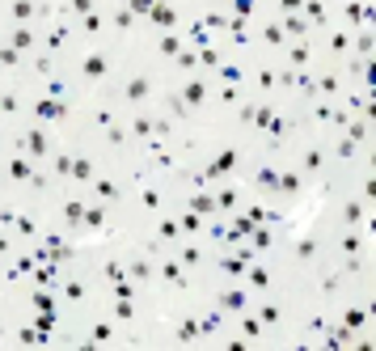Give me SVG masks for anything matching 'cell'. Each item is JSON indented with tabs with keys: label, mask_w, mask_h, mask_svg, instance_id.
Returning <instances> with one entry per match:
<instances>
[{
	"label": "cell",
	"mask_w": 376,
	"mask_h": 351,
	"mask_svg": "<svg viewBox=\"0 0 376 351\" xmlns=\"http://www.w3.org/2000/svg\"><path fill=\"white\" fill-rule=\"evenodd\" d=\"M224 305H229V309H245V292H229Z\"/></svg>",
	"instance_id": "cell-3"
},
{
	"label": "cell",
	"mask_w": 376,
	"mask_h": 351,
	"mask_svg": "<svg viewBox=\"0 0 376 351\" xmlns=\"http://www.w3.org/2000/svg\"><path fill=\"white\" fill-rule=\"evenodd\" d=\"M26 148H30V152H38V157H42V152H47V140H42L38 131H30V136H26Z\"/></svg>",
	"instance_id": "cell-2"
},
{
	"label": "cell",
	"mask_w": 376,
	"mask_h": 351,
	"mask_svg": "<svg viewBox=\"0 0 376 351\" xmlns=\"http://www.w3.org/2000/svg\"><path fill=\"white\" fill-rule=\"evenodd\" d=\"M85 72H89V76H102L106 72V59H102V55H89V59H85Z\"/></svg>",
	"instance_id": "cell-1"
},
{
	"label": "cell",
	"mask_w": 376,
	"mask_h": 351,
	"mask_svg": "<svg viewBox=\"0 0 376 351\" xmlns=\"http://www.w3.org/2000/svg\"><path fill=\"white\" fill-rule=\"evenodd\" d=\"M144 93H148L144 81H131V85H127V97H144Z\"/></svg>",
	"instance_id": "cell-4"
}]
</instances>
